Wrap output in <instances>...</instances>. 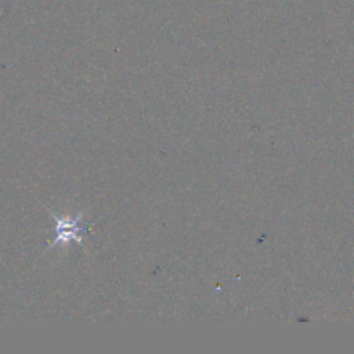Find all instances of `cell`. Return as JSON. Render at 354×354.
Instances as JSON below:
<instances>
[{"label": "cell", "mask_w": 354, "mask_h": 354, "mask_svg": "<svg viewBox=\"0 0 354 354\" xmlns=\"http://www.w3.org/2000/svg\"><path fill=\"white\" fill-rule=\"evenodd\" d=\"M57 231H58V236L54 239L55 242L59 241H69V239H75V241H80L79 232L83 231V228L79 227V217H76L75 220L69 221V220H58L57 221Z\"/></svg>", "instance_id": "cell-1"}]
</instances>
